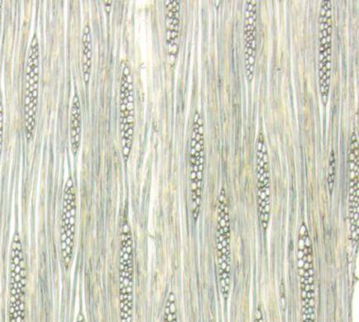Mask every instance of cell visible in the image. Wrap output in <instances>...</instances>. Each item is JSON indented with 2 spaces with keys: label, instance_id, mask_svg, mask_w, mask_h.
I'll list each match as a JSON object with an SVG mask.
<instances>
[{
  "label": "cell",
  "instance_id": "6",
  "mask_svg": "<svg viewBox=\"0 0 359 322\" xmlns=\"http://www.w3.org/2000/svg\"><path fill=\"white\" fill-rule=\"evenodd\" d=\"M76 221H77V196L75 182L69 176L65 182L60 230V252L62 264L69 269L73 261L75 250Z\"/></svg>",
  "mask_w": 359,
  "mask_h": 322
},
{
  "label": "cell",
  "instance_id": "10",
  "mask_svg": "<svg viewBox=\"0 0 359 322\" xmlns=\"http://www.w3.org/2000/svg\"><path fill=\"white\" fill-rule=\"evenodd\" d=\"M133 125H135V100H133V79L129 64L125 62L121 86V129L125 160L129 157L130 149H132Z\"/></svg>",
  "mask_w": 359,
  "mask_h": 322
},
{
  "label": "cell",
  "instance_id": "1",
  "mask_svg": "<svg viewBox=\"0 0 359 322\" xmlns=\"http://www.w3.org/2000/svg\"><path fill=\"white\" fill-rule=\"evenodd\" d=\"M135 290V247L132 229L122 221L118 255V305L121 322H133Z\"/></svg>",
  "mask_w": 359,
  "mask_h": 322
},
{
  "label": "cell",
  "instance_id": "19",
  "mask_svg": "<svg viewBox=\"0 0 359 322\" xmlns=\"http://www.w3.org/2000/svg\"><path fill=\"white\" fill-rule=\"evenodd\" d=\"M254 322H265V318H264V312L261 305H258L257 310H255Z\"/></svg>",
  "mask_w": 359,
  "mask_h": 322
},
{
  "label": "cell",
  "instance_id": "21",
  "mask_svg": "<svg viewBox=\"0 0 359 322\" xmlns=\"http://www.w3.org/2000/svg\"><path fill=\"white\" fill-rule=\"evenodd\" d=\"M0 19H1V1H0Z\"/></svg>",
  "mask_w": 359,
  "mask_h": 322
},
{
  "label": "cell",
  "instance_id": "17",
  "mask_svg": "<svg viewBox=\"0 0 359 322\" xmlns=\"http://www.w3.org/2000/svg\"><path fill=\"white\" fill-rule=\"evenodd\" d=\"M328 166V189L329 192L332 194L334 188V177H336V159H334V152L333 149H332L330 157H329Z\"/></svg>",
  "mask_w": 359,
  "mask_h": 322
},
{
  "label": "cell",
  "instance_id": "20",
  "mask_svg": "<svg viewBox=\"0 0 359 322\" xmlns=\"http://www.w3.org/2000/svg\"><path fill=\"white\" fill-rule=\"evenodd\" d=\"M76 322H86V316H84L81 312L79 313Z\"/></svg>",
  "mask_w": 359,
  "mask_h": 322
},
{
  "label": "cell",
  "instance_id": "18",
  "mask_svg": "<svg viewBox=\"0 0 359 322\" xmlns=\"http://www.w3.org/2000/svg\"><path fill=\"white\" fill-rule=\"evenodd\" d=\"M4 97H2L1 90H0V156H1L2 143H4Z\"/></svg>",
  "mask_w": 359,
  "mask_h": 322
},
{
  "label": "cell",
  "instance_id": "11",
  "mask_svg": "<svg viewBox=\"0 0 359 322\" xmlns=\"http://www.w3.org/2000/svg\"><path fill=\"white\" fill-rule=\"evenodd\" d=\"M257 2L247 0L244 12L245 71L247 80L254 79L257 61Z\"/></svg>",
  "mask_w": 359,
  "mask_h": 322
},
{
  "label": "cell",
  "instance_id": "8",
  "mask_svg": "<svg viewBox=\"0 0 359 322\" xmlns=\"http://www.w3.org/2000/svg\"><path fill=\"white\" fill-rule=\"evenodd\" d=\"M332 2L323 0L320 12L319 83L323 105L327 103L331 86L332 68Z\"/></svg>",
  "mask_w": 359,
  "mask_h": 322
},
{
  "label": "cell",
  "instance_id": "14",
  "mask_svg": "<svg viewBox=\"0 0 359 322\" xmlns=\"http://www.w3.org/2000/svg\"><path fill=\"white\" fill-rule=\"evenodd\" d=\"M81 141V105L79 93L73 95L72 114H70V143L73 154H78Z\"/></svg>",
  "mask_w": 359,
  "mask_h": 322
},
{
  "label": "cell",
  "instance_id": "16",
  "mask_svg": "<svg viewBox=\"0 0 359 322\" xmlns=\"http://www.w3.org/2000/svg\"><path fill=\"white\" fill-rule=\"evenodd\" d=\"M163 322H178V311H177L176 295L170 291L165 300L164 318Z\"/></svg>",
  "mask_w": 359,
  "mask_h": 322
},
{
  "label": "cell",
  "instance_id": "15",
  "mask_svg": "<svg viewBox=\"0 0 359 322\" xmlns=\"http://www.w3.org/2000/svg\"><path fill=\"white\" fill-rule=\"evenodd\" d=\"M81 43H83V80L86 84H88L90 75H91L92 65V32L88 23L84 25Z\"/></svg>",
  "mask_w": 359,
  "mask_h": 322
},
{
  "label": "cell",
  "instance_id": "4",
  "mask_svg": "<svg viewBox=\"0 0 359 322\" xmlns=\"http://www.w3.org/2000/svg\"><path fill=\"white\" fill-rule=\"evenodd\" d=\"M27 266L20 234L15 232L11 244L9 322H26Z\"/></svg>",
  "mask_w": 359,
  "mask_h": 322
},
{
  "label": "cell",
  "instance_id": "12",
  "mask_svg": "<svg viewBox=\"0 0 359 322\" xmlns=\"http://www.w3.org/2000/svg\"><path fill=\"white\" fill-rule=\"evenodd\" d=\"M358 133L353 130L349 154V218L351 239L353 245L358 237Z\"/></svg>",
  "mask_w": 359,
  "mask_h": 322
},
{
  "label": "cell",
  "instance_id": "5",
  "mask_svg": "<svg viewBox=\"0 0 359 322\" xmlns=\"http://www.w3.org/2000/svg\"><path fill=\"white\" fill-rule=\"evenodd\" d=\"M203 170H205V124L203 116L196 111L193 117L190 139V188L191 213L195 222L200 215L203 200Z\"/></svg>",
  "mask_w": 359,
  "mask_h": 322
},
{
  "label": "cell",
  "instance_id": "7",
  "mask_svg": "<svg viewBox=\"0 0 359 322\" xmlns=\"http://www.w3.org/2000/svg\"><path fill=\"white\" fill-rule=\"evenodd\" d=\"M40 48L36 35L32 38L27 58L25 102V132L29 142L34 137L36 125L38 94H39Z\"/></svg>",
  "mask_w": 359,
  "mask_h": 322
},
{
  "label": "cell",
  "instance_id": "3",
  "mask_svg": "<svg viewBox=\"0 0 359 322\" xmlns=\"http://www.w3.org/2000/svg\"><path fill=\"white\" fill-rule=\"evenodd\" d=\"M298 270L300 277L302 318L303 322H316V292L314 264L309 227L303 222L298 236Z\"/></svg>",
  "mask_w": 359,
  "mask_h": 322
},
{
  "label": "cell",
  "instance_id": "9",
  "mask_svg": "<svg viewBox=\"0 0 359 322\" xmlns=\"http://www.w3.org/2000/svg\"><path fill=\"white\" fill-rule=\"evenodd\" d=\"M255 157H257V206L261 228L264 232L268 230L271 220V175L268 147L263 132L258 133L255 144Z\"/></svg>",
  "mask_w": 359,
  "mask_h": 322
},
{
  "label": "cell",
  "instance_id": "13",
  "mask_svg": "<svg viewBox=\"0 0 359 322\" xmlns=\"http://www.w3.org/2000/svg\"><path fill=\"white\" fill-rule=\"evenodd\" d=\"M167 4V41L170 54L177 53L180 29V1L171 0Z\"/></svg>",
  "mask_w": 359,
  "mask_h": 322
},
{
  "label": "cell",
  "instance_id": "2",
  "mask_svg": "<svg viewBox=\"0 0 359 322\" xmlns=\"http://www.w3.org/2000/svg\"><path fill=\"white\" fill-rule=\"evenodd\" d=\"M216 264L220 293L228 299L231 289V221L226 191L220 190L217 196L216 236Z\"/></svg>",
  "mask_w": 359,
  "mask_h": 322
}]
</instances>
